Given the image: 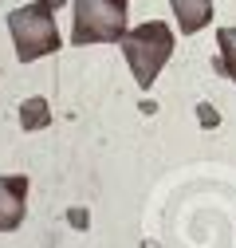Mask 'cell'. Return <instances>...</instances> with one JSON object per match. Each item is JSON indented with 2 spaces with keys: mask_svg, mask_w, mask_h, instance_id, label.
I'll list each match as a JSON object with an SVG mask.
<instances>
[{
  "mask_svg": "<svg viewBox=\"0 0 236 248\" xmlns=\"http://www.w3.org/2000/svg\"><path fill=\"white\" fill-rule=\"evenodd\" d=\"M8 32L16 44V59L20 63H32L44 59L51 51H59V28H55V4L51 0H32L16 12H8Z\"/></svg>",
  "mask_w": 236,
  "mask_h": 248,
  "instance_id": "1",
  "label": "cell"
},
{
  "mask_svg": "<svg viewBox=\"0 0 236 248\" xmlns=\"http://www.w3.org/2000/svg\"><path fill=\"white\" fill-rule=\"evenodd\" d=\"M122 55L134 71V83L142 91H150L154 79L162 75V67L169 63V55H173V28L162 24V20L138 24L134 32L122 36Z\"/></svg>",
  "mask_w": 236,
  "mask_h": 248,
  "instance_id": "2",
  "label": "cell"
},
{
  "mask_svg": "<svg viewBox=\"0 0 236 248\" xmlns=\"http://www.w3.org/2000/svg\"><path fill=\"white\" fill-rule=\"evenodd\" d=\"M75 24H71V44H122L130 0H71Z\"/></svg>",
  "mask_w": 236,
  "mask_h": 248,
  "instance_id": "3",
  "label": "cell"
},
{
  "mask_svg": "<svg viewBox=\"0 0 236 248\" xmlns=\"http://www.w3.org/2000/svg\"><path fill=\"white\" fill-rule=\"evenodd\" d=\"M24 213H28V177L24 173L0 177V232L20 229Z\"/></svg>",
  "mask_w": 236,
  "mask_h": 248,
  "instance_id": "4",
  "label": "cell"
},
{
  "mask_svg": "<svg viewBox=\"0 0 236 248\" xmlns=\"http://www.w3.org/2000/svg\"><path fill=\"white\" fill-rule=\"evenodd\" d=\"M169 4H173V16H177V28L185 36L201 32L213 20V0H169Z\"/></svg>",
  "mask_w": 236,
  "mask_h": 248,
  "instance_id": "5",
  "label": "cell"
},
{
  "mask_svg": "<svg viewBox=\"0 0 236 248\" xmlns=\"http://www.w3.org/2000/svg\"><path fill=\"white\" fill-rule=\"evenodd\" d=\"M217 47H221V55L213 59L217 75H224V79L236 83V28H221V32H217Z\"/></svg>",
  "mask_w": 236,
  "mask_h": 248,
  "instance_id": "6",
  "label": "cell"
},
{
  "mask_svg": "<svg viewBox=\"0 0 236 248\" xmlns=\"http://www.w3.org/2000/svg\"><path fill=\"white\" fill-rule=\"evenodd\" d=\"M47 122H51L47 99H40V95L24 99V107H20V126H24V130H47Z\"/></svg>",
  "mask_w": 236,
  "mask_h": 248,
  "instance_id": "7",
  "label": "cell"
},
{
  "mask_svg": "<svg viewBox=\"0 0 236 248\" xmlns=\"http://www.w3.org/2000/svg\"><path fill=\"white\" fill-rule=\"evenodd\" d=\"M197 118H201V126H205V130H213L217 122H221V114H217V107H209V103H201V107H197Z\"/></svg>",
  "mask_w": 236,
  "mask_h": 248,
  "instance_id": "8",
  "label": "cell"
}]
</instances>
